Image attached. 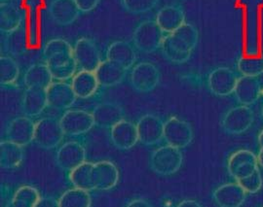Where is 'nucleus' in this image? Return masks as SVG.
<instances>
[{"mask_svg": "<svg viewBox=\"0 0 263 207\" xmlns=\"http://www.w3.org/2000/svg\"><path fill=\"white\" fill-rule=\"evenodd\" d=\"M183 162V155L180 149L170 145L161 146L151 153L149 167L160 176H170L177 173Z\"/></svg>", "mask_w": 263, "mask_h": 207, "instance_id": "nucleus-1", "label": "nucleus"}, {"mask_svg": "<svg viewBox=\"0 0 263 207\" xmlns=\"http://www.w3.org/2000/svg\"><path fill=\"white\" fill-rule=\"evenodd\" d=\"M166 37L160 29L156 20H143L135 29L133 33V42L136 49L145 54L154 53L162 47Z\"/></svg>", "mask_w": 263, "mask_h": 207, "instance_id": "nucleus-2", "label": "nucleus"}, {"mask_svg": "<svg viewBox=\"0 0 263 207\" xmlns=\"http://www.w3.org/2000/svg\"><path fill=\"white\" fill-rule=\"evenodd\" d=\"M65 135L61 122L57 118L45 117L35 122L34 142L38 147L44 150L58 147Z\"/></svg>", "mask_w": 263, "mask_h": 207, "instance_id": "nucleus-3", "label": "nucleus"}, {"mask_svg": "<svg viewBox=\"0 0 263 207\" xmlns=\"http://www.w3.org/2000/svg\"><path fill=\"white\" fill-rule=\"evenodd\" d=\"M254 122V113L250 106L238 105L230 108L221 119V129L229 135H240L249 131Z\"/></svg>", "mask_w": 263, "mask_h": 207, "instance_id": "nucleus-4", "label": "nucleus"}, {"mask_svg": "<svg viewBox=\"0 0 263 207\" xmlns=\"http://www.w3.org/2000/svg\"><path fill=\"white\" fill-rule=\"evenodd\" d=\"M160 79L159 68L151 61H141L131 69L130 84L139 93L152 92L159 84Z\"/></svg>", "mask_w": 263, "mask_h": 207, "instance_id": "nucleus-5", "label": "nucleus"}, {"mask_svg": "<svg viewBox=\"0 0 263 207\" xmlns=\"http://www.w3.org/2000/svg\"><path fill=\"white\" fill-rule=\"evenodd\" d=\"M194 132L189 122L172 116L164 123V140L178 149L186 148L193 141Z\"/></svg>", "mask_w": 263, "mask_h": 207, "instance_id": "nucleus-6", "label": "nucleus"}, {"mask_svg": "<svg viewBox=\"0 0 263 207\" xmlns=\"http://www.w3.org/2000/svg\"><path fill=\"white\" fill-rule=\"evenodd\" d=\"M73 56L81 70L96 72L102 64L101 53L92 39L79 38L73 47Z\"/></svg>", "mask_w": 263, "mask_h": 207, "instance_id": "nucleus-7", "label": "nucleus"}, {"mask_svg": "<svg viewBox=\"0 0 263 207\" xmlns=\"http://www.w3.org/2000/svg\"><path fill=\"white\" fill-rule=\"evenodd\" d=\"M238 79L231 68L226 66L216 67L209 74L208 89L216 96H228L234 94Z\"/></svg>", "mask_w": 263, "mask_h": 207, "instance_id": "nucleus-8", "label": "nucleus"}, {"mask_svg": "<svg viewBox=\"0 0 263 207\" xmlns=\"http://www.w3.org/2000/svg\"><path fill=\"white\" fill-rule=\"evenodd\" d=\"M61 126L66 135L79 136L90 132L95 126L92 113L80 110H66L60 119Z\"/></svg>", "mask_w": 263, "mask_h": 207, "instance_id": "nucleus-9", "label": "nucleus"}, {"mask_svg": "<svg viewBox=\"0 0 263 207\" xmlns=\"http://www.w3.org/2000/svg\"><path fill=\"white\" fill-rule=\"evenodd\" d=\"M164 123L162 119L154 114L141 116L137 122L139 141L145 146H153L164 139Z\"/></svg>", "mask_w": 263, "mask_h": 207, "instance_id": "nucleus-10", "label": "nucleus"}, {"mask_svg": "<svg viewBox=\"0 0 263 207\" xmlns=\"http://www.w3.org/2000/svg\"><path fill=\"white\" fill-rule=\"evenodd\" d=\"M86 161V149L78 141L66 142L57 151L58 167L67 173L76 170Z\"/></svg>", "mask_w": 263, "mask_h": 207, "instance_id": "nucleus-11", "label": "nucleus"}, {"mask_svg": "<svg viewBox=\"0 0 263 207\" xmlns=\"http://www.w3.org/2000/svg\"><path fill=\"white\" fill-rule=\"evenodd\" d=\"M35 122L27 116L17 117L11 120L6 127L7 140L25 147L34 141Z\"/></svg>", "mask_w": 263, "mask_h": 207, "instance_id": "nucleus-12", "label": "nucleus"}, {"mask_svg": "<svg viewBox=\"0 0 263 207\" xmlns=\"http://www.w3.org/2000/svg\"><path fill=\"white\" fill-rule=\"evenodd\" d=\"M161 51L164 57L170 63L182 65L190 59L194 49L175 33H171L164 39Z\"/></svg>", "mask_w": 263, "mask_h": 207, "instance_id": "nucleus-13", "label": "nucleus"}, {"mask_svg": "<svg viewBox=\"0 0 263 207\" xmlns=\"http://www.w3.org/2000/svg\"><path fill=\"white\" fill-rule=\"evenodd\" d=\"M48 106L56 110H66L76 104V93L71 84L66 82H53L46 89Z\"/></svg>", "mask_w": 263, "mask_h": 207, "instance_id": "nucleus-14", "label": "nucleus"}, {"mask_svg": "<svg viewBox=\"0 0 263 207\" xmlns=\"http://www.w3.org/2000/svg\"><path fill=\"white\" fill-rule=\"evenodd\" d=\"M91 113L95 126L105 130H111L115 125L125 120V111L122 106L115 102L98 104Z\"/></svg>", "mask_w": 263, "mask_h": 207, "instance_id": "nucleus-15", "label": "nucleus"}, {"mask_svg": "<svg viewBox=\"0 0 263 207\" xmlns=\"http://www.w3.org/2000/svg\"><path fill=\"white\" fill-rule=\"evenodd\" d=\"M109 137L113 146L118 150H130L139 142L137 125L123 120L110 130Z\"/></svg>", "mask_w": 263, "mask_h": 207, "instance_id": "nucleus-16", "label": "nucleus"}, {"mask_svg": "<svg viewBox=\"0 0 263 207\" xmlns=\"http://www.w3.org/2000/svg\"><path fill=\"white\" fill-rule=\"evenodd\" d=\"M247 192L236 183H227L213 192V199L218 207H241L247 199Z\"/></svg>", "mask_w": 263, "mask_h": 207, "instance_id": "nucleus-17", "label": "nucleus"}, {"mask_svg": "<svg viewBox=\"0 0 263 207\" xmlns=\"http://www.w3.org/2000/svg\"><path fill=\"white\" fill-rule=\"evenodd\" d=\"M48 106L46 89L31 87L27 88L21 100V109L25 116L37 117Z\"/></svg>", "mask_w": 263, "mask_h": 207, "instance_id": "nucleus-18", "label": "nucleus"}, {"mask_svg": "<svg viewBox=\"0 0 263 207\" xmlns=\"http://www.w3.org/2000/svg\"><path fill=\"white\" fill-rule=\"evenodd\" d=\"M48 12L51 19L61 27L72 25L81 13L74 0H53L49 4Z\"/></svg>", "mask_w": 263, "mask_h": 207, "instance_id": "nucleus-19", "label": "nucleus"}, {"mask_svg": "<svg viewBox=\"0 0 263 207\" xmlns=\"http://www.w3.org/2000/svg\"><path fill=\"white\" fill-rule=\"evenodd\" d=\"M93 176L96 191H109L119 181V170L111 161L101 160L94 163Z\"/></svg>", "mask_w": 263, "mask_h": 207, "instance_id": "nucleus-20", "label": "nucleus"}, {"mask_svg": "<svg viewBox=\"0 0 263 207\" xmlns=\"http://www.w3.org/2000/svg\"><path fill=\"white\" fill-rule=\"evenodd\" d=\"M261 94L262 86L257 78L242 76L238 79L234 95L240 105H253L259 99Z\"/></svg>", "mask_w": 263, "mask_h": 207, "instance_id": "nucleus-21", "label": "nucleus"}, {"mask_svg": "<svg viewBox=\"0 0 263 207\" xmlns=\"http://www.w3.org/2000/svg\"><path fill=\"white\" fill-rule=\"evenodd\" d=\"M155 20L168 35L185 24V12L180 5H166L158 11Z\"/></svg>", "mask_w": 263, "mask_h": 207, "instance_id": "nucleus-22", "label": "nucleus"}, {"mask_svg": "<svg viewBox=\"0 0 263 207\" xmlns=\"http://www.w3.org/2000/svg\"><path fill=\"white\" fill-rule=\"evenodd\" d=\"M138 55L136 48L124 40L114 41L106 51V59L122 66L126 70L134 67Z\"/></svg>", "mask_w": 263, "mask_h": 207, "instance_id": "nucleus-23", "label": "nucleus"}, {"mask_svg": "<svg viewBox=\"0 0 263 207\" xmlns=\"http://www.w3.org/2000/svg\"><path fill=\"white\" fill-rule=\"evenodd\" d=\"M127 70L117 64L108 59L102 61L95 74L99 84L104 88H110L122 83L126 77Z\"/></svg>", "mask_w": 263, "mask_h": 207, "instance_id": "nucleus-24", "label": "nucleus"}, {"mask_svg": "<svg viewBox=\"0 0 263 207\" xmlns=\"http://www.w3.org/2000/svg\"><path fill=\"white\" fill-rule=\"evenodd\" d=\"M23 24V13L19 6L11 1H2L0 6V31L7 34Z\"/></svg>", "mask_w": 263, "mask_h": 207, "instance_id": "nucleus-25", "label": "nucleus"}, {"mask_svg": "<svg viewBox=\"0 0 263 207\" xmlns=\"http://www.w3.org/2000/svg\"><path fill=\"white\" fill-rule=\"evenodd\" d=\"M4 35L1 41L2 51H5L11 56H21L27 52L28 49V34L25 26L22 24L18 29Z\"/></svg>", "mask_w": 263, "mask_h": 207, "instance_id": "nucleus-26", "label": "nucleus"}, {"mask_svg": "<svg viewBox=\"0 0 263 207\" xmlns=\"http://www.w3.org/2000/svg\"><path fill=\"white\" fill-rule=\"evenodd\" d=\"M71 86L77 97L86 99L94 95L100 84L95 72L81 70L72 78Z\"/></svg>", "mask_w": 263, "mask_h": 207, "instance_id": "nucleus-27", "label": "nucleus"}, {"mask_svg": "<svg viewBox=\"0 0 263 207\" xmlns=\"http://www.w3.org/2000/svg\"><path fill=\"white\" fill-rule=\"evenodd\" d=\"M25 152L22 146L16 143L3 140L0 143V164L4 170H15L22 164Z\"/></svg>", "mask_w": 263, "mask_h": 207, "instance_id": "nucleus-28", "label": "nucleus"}, {"mask_svg": "<svg viewBox=\"0 0 263 207\" xmlns=\"http://www.w3.org/2000/svg\"><path fill=\"white\" fill-rule=\"evenodd\" d=\"M53 80L54 78L46 64H36L28 67L24 76V83L27 88L47 89L53 83Z\"/></svg>", "mask_w": 263, "mask_h": 207, "instance_id": "nucleus-29", "label": "nucleus"}, {"mask_svg": "<svg viewBox=\"0 0 263 207\" xmlns=\"http://www.w3.org/2000/svg\"><path fill=\"white\" fill-rule=\"evenodd\" d=\"M94 163L85 161L81 165L68 173V179L74 188L84 190L87 192L94 191Z\"/></svg>", "mask_w": 263, "mask_h": 207, "instance_id": "nucleus-30", "label": "nucleus"}, {"mask_svg": "<svg viewBox=\"0 0 263 207\" xmlns=\"http://www.w3.org/2000/svg\"><path fill=\"white\" fill-rule=\"evenodd\" d=\"M59 204L60 207H91L92 198L87 191L69 189L60 197Z\"/></svg>", "mask_w": 263, "mask_h": 207, "instance_id": "nucleus-31", "label": "nucleus"}, {"mask_svg": "<svg viewBox=\"0 0 263 207\" xmlns=\"http://www.w3.org/2000/svg\"><path fill=\"white\" fill-rule=\"evenodd\" d=\"M237 69L242 76L254 77L263 74V55H246L238 59Z\"/></svg>", "mask_w": 263, "mask_h": 207, "instance_id": "nucleus-32", "label": "nucleus"}, {"mask_svg": "<svg viewBox=\"0 0 263 207\" xmlns=\"http://www.w3.org/2000/svg\"><path fill=\"white\" fill-rule=\"evenodd\" d=\"M20 68L17 61L11 56L0 57V84L1 87L14 86L18 81Z\"/></svg>", "mask_w": 263, "mask_h": 207, "instance_id": "nucleus-33", "label": "nucleus"}, {"mask_svg": "<svg viewBox=\"0 0 263 207\" xmlns=\"http://www.w3.org/2000/svg\"><path fill=\"white\" fill-rule=\"evenodd\" d=\"M249 162H258L257 156L254 153L246 149L236 151L227 160V171L229 175L232 176L240 167Z\"/></svg>", "mask_w": 263, "mask_h": 207, "instance_id": "nucleus-34", "label": "nucleus"}, {"mask_svg": "<svg viewBox=\"0 0 263 207\" xmlns=\"http://www.w3.org/2000/svg\"><path fill=\"white\" fill-rule=\"evenodd\" d=\"M57 54H73V48L65 39L55 38L48 41L42 51V56L46 60Z\"/></svg>", "mask_w": 263, "mask_h": 207, "instance_id": "nucleus-35", "label": "nucleus"}, {"mask_svg": "<svg viewBox=\"0 0 263 207\" xmlns=\"http://www.w3.org/2000/svg\"><path fill=\"white\" fill-rule=\"evenodd\" d=\"M158 0H121L123 8L134 15L144 14L153 9Z\"/></svg>", "mask_w": 263, "mask_h": 207, "instance_id": "nucleus-36", "label": "nucleus"}, {"mask_svg": "<svg viewBox=\"0 0 263 207\" xmlns=\"http://www.w3.org/2000/svg\"><path fill=\"white\" fill-rule=\"evenodd\" d=\"M77 64H76V58H72L68 63L65 65L57 66V67H52L49 68L54 80L60 81V82H65L68 79H72L76 74V69H77Z\"/></svg>", "mask_w": 263, "mask_h": 207, "instance_id": "nucleus-37", "label": "nucleus"}, {"mask_svg": "<svg viewBox=\"0 0 263 207\" xmlns=\"http://www.w3.org/2000/svg\"><path fill=\"white\" fill-rule=\"evenodd\" d=\"M12 198L22 201L24 203H27L30 206L34 207V205L37 203L40 196L36 189L31 186H23L17 190V192L14 194Z\"/></svg>", "mask_w": 263, "mask_h": 207, "instance_id": "nucleus-38", "label": "nucleus"}, {"mask_svg": "<svg viewBox=\"0 0 263 207\" xmlns=\"http://www.w3.org/2000/svg\"><path fill=\"white\" fill-rule=\"evenodd\" d=\"M238 183L247 192V194H255L259 192L263 185V179L260 170H256L253 175L239 181Z\"/></svg>", "mask_w": 263, "mask_h": 207, "instance_id": "nucleus-39", "label": "nucleus"}, {"mask_svg": "<svg viewBox=\"0 0 263 207\" xmlns=\"http://www.w3.org/2000/svg\"><path fill=\"white\" fill-rule=\"evenodd\" d=\"M257 170H259L258 162H249V163H246L244 165L240 167L238 170H236L235 173L231 177L235 179L236 182H239L243 179L250 177Z\"/></svg>", "mask_w": 263, "mask_h": 207, "instance_id": "nucleus-40", "label": "nucleus"}, {"mask_svg": "<svg viewBox=\"0 0 263 207\" xmlns=\"http://www.w3.org/2000/svg\"><path fill=\"white\" fill-rule=\"evenodd\" d=\"M76 5L81 13H89L96 9L101 0H74Z\"/></svg>", "mask_w": 263, "mask_h": 207, "instance_id": "nucleus-41", "label": "nucleus"}, {"mask_svg": "<svg viewBox=\"0 0 263 207\" xmlns=\"http://www.w3.org/2000/svg\"><path fill=\"white\" fill-rule=\"evenodd\" d=\"M34 207H60L59 199L53 197H43L39 198Z\"/></svg>", "mask_w": 263, "mask_h": 207, "instance_id": "nucleus-42", "label": "nucleus"}, {"mask_svg": "<svg viewBox=\"0 0 263 207\" xmlns=\"http://www.w3.org/2000/svg\"><path fill=\"white\" fill-rule=\"evenodd\" d=\"M124 207H153L151 202L143 198H132Z\"/></svg>", "mask_w": 263, "mask_h": 207, "instance_id": "nucleus-43", "label": "nucleus"}, {"mask_svg": "<svg viewBox=\"0 0 263 207\" xmlns=\"http://www.w3.org/2000/svg\"><path fill=\"white\" fill-rule=\"evenodd\" d=\"M176 207H202V205L194 199H185L179 202Z\"/></svg>", "mask_w": 263, "mask_h": 207, "instance_id": "nucleus-44", "label": "nucleus"}, {"mask_svg": "<svg viewBox=\"0 0 263 207\" xmlns=\"http://www.w3.org/2000/svg\"><path fill=\"white\" fill-rule=\"evenodd\" d=\"M5 207H32L30 206V205H28L27 203H24V202H22V201H19V200H16V199H14V198H12L11 200H10L9 202L5 205Z\"/></svg>", "mask_w": 263, "mask_h": 207, "instance_id": "nucleus-45", "label": "nucleus"}, {"mask_svg": "<svg viewBox=\"0 0 263 207\" xmlns=\"http://www.w3.org/2000/svg\"><path fill=\"white\" fill-rule=\"evenodd\" d=\"M257 161H258V165L263 169V147H259V152L257 155Z\"/></svg>", "mask_w": 263, "mask_h": 207, "instance_id": "nucleus-46", "label": "nucleus"}, {"mask_svg": "<svg viewBox=\"0 0 263 207\" xmlns=\"http://www.w3.org/2000/svg\"><path fill=\"white\" fill-rule=\"evenodd\" d=\"M257 141H258V145H259V147H263V130L260 132V133L258 134Z\"/></svg>", "mask_w": 263, "mask_h": 207, "instance_id": "nucleus-47", "label": "nucleus"}, {"mask_svg": "<svg viewBox=\"0 0 263 207\" xmlns=\"http://www.w3.org/2000/svg\"><path fill=\"white\" fill-rule=\"evenodd\" d=\"M260 114H261V118H262V120H263V105H262V107H261V112H260Z\"/></svg>", "mask_w": 263, "mask_h": 207, "instance_id": "nucleus-48", "label": "nucleus"}]
</instances>
